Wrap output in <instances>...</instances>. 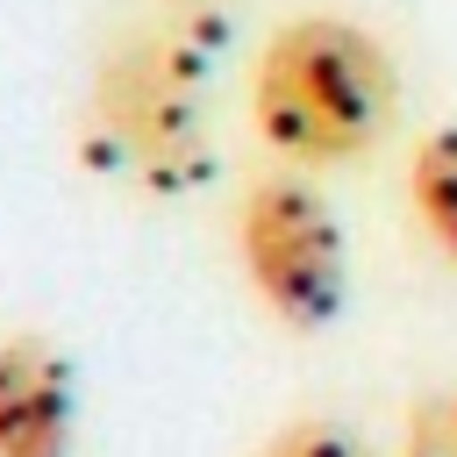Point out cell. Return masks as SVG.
<instances>
[{
  "label": "cell",
  "mask_w": 457,
  "mask_h": 457,
  "mask_svg": "<svg viewBox=\"0 0 457 457\" xmlns=\"http://www.w3.org/2000/svg\"><path fill=\"white\" fill-rule=\"evenodd\" d=\"M79 143L121 186H143V193L200 186L207 157H214L207 107H200V57L164 29H136V36L107 43V57L93 64V86H86Z\"/></svg>",
  "instance_id": "cell-2"
},
{
  "label": "cell",
  "mask_w": 457,
  "mask_h": 457,
  "mask_svg": "<svg viewBox=\"0 0 457 457\" xmlns=\"http://www.w3.org/2000/svg\"><path fill=\"white\" fill-rule=\"evenodd\" d=\"M79 386L43 336H0V457H71Z\"/></svg>",
  "instance_id": "cell-4"
},
{
  "label": "cell",
  "mask_w": 457,
  "mask_h": 457,
  "mask_svg": "<svg viewBox=\"0 0 457 457\" xmlns=\"http://www.w3.org/2000/svg\"><path fill=\"white\" fill-rule=\"evenodd\" d=\"M257 457H371V443H364L357 428H343V421H293V428H278Z\"/></svg>",
  "instance_id": "cell-7"
},
{
  "label": "cell",
  "mask_w": 457,
  "mask_h": 457,
  "mask_svg": "<svg viewBox=\"0 0 457 457\" xmlns=\"http://www.w3.org/2000/svg\"><path fill=\"white\" fill-rule=\"evenodd\" d=\"M400 79L371 29L343 14L286 21L250 71V121L286 164H350L393 121Z\"/></svg>",
  "instance_id": "cell-1"
},
{
  "label": "cell",
  "mask_w": 457,
  "mask_h": 457,
  "mask_svg": "<svg viewBox=\"0 0 457 457\" xmlns=\"http://www.w3.org/2000/svg\"><path fill=\"white\" fill-rule=\"evenodd\" d=\"M400 457H457V386H436L407 407Z\"/></svg>",
  "instance_id": "cell-6"
},
{
  "label": "cell",
  "mask_w": 457,
  "mask_h": 457,
  "mask_svg": "<svg viewBox=\"0 0 457 457\" xmlns=\"http://www.w3.org/2000/svg\"><path fill=\"white\" fill-rule=\"evenodd\" d=\"M407 207L421 221V236L457 264V121L428 129L407 157Z\"/></svg>",
  "instance_id": "cell-5"
},
{
  "label": "cell",
  "mask_w": 457,
  "mask_h": 457,
  "mask_svg": "<svg viewBox=\"0 0 457 457\" xmlns=\"http://www.w3.org/2000/svg\"><path fill=\"white\" fill-rule=\"evenodd\" d=\"M236 264H243L250 293L286 328H328L350 300V250H343V228H336V207L293 171L243 186Z\"/></svg>",
  "instance_id": "cell-3"
}]
</instances>
